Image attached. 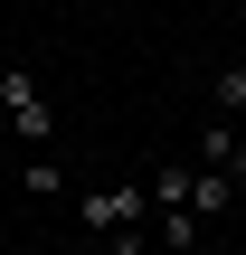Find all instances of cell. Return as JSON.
<instances>
[{"mask_svg":"<svg viewBox=\"0 0 246 255\" xmlns=\"http://www.w3.org/2000/svg\"><path fill=\"white\" fill-rule=\"evenodd\" d=\"M0 114H9V132L38 151V142H57V114H47V95H38V76L28 66H0Z\"/></svg>","mask_w":246,"mask_h":255,"instance_id":"6da1fadb","label":"cell"},{"mask_svg":"<svg viewBox=\"0 0 246 255\" xmlns=\"http://www.w3.org/2000/svg\"><path fill=\"white\" fill-rule=\"evenodd\" d=\"M76 218H85V227H104V237L142 227V180H114V189H85V199H76Z\"/></svg>","mask_w":246,"mask_h":255,"instance_id":"7a4b0ae2","label":"cell"},{"mask_svg":"<svg viewBox=\"0 0 246 255\" xmlns=\"http://www.w3.org/2000/svg\"><path fill=\"white\" fill-rule=\"evenodd\" d=\"M237 180H228V170H199V180H190V208H199V218H209V227H228V218H237Z\"/></svg>","mask_w":246,"mask_h":255,"instance_id":"3957f363","label":"cell"},{"mask_svg":"<svg viewBox=\"0 0 246 255\" xmlns=\"http://www.w3.org/2000/svg\"><path fill=\"white\" fill-rule=\"evenodd\" d=\"M152 237H161L171 255H199L209 246V218H199V208H152Z\"/></svg>","mask_w":246,"mask_h":255,"instance_id":"277c9868","label":"cell"},{"mask_svg":"<svg viewBox=\"0 0 246 255\" xmlns=\"http://www.w3.org/2000/svg\"><path fill=\"white\" fill-rule=\"evenodd\" d=\"M246 114V66H218V123Z\"/></svg>","mask_w":246,"mask_h":255,"instance_id":"5b68a950","label":"cell"},{"mask_svg":"<svg viewBox=\"0 0 246 255\" xmlns=\"http://www.w3.org/2000/svg\"><path fill=\"white\" fill-rule=\"evenodd\" d=\"M19 189H28V199H57V189H66V170H57V161H28V170H19Z\"/></svg>","mask_w":246,"mask_h":255,"instance_id":"8992f818","label":"cell"},{"mask_svg":"<svg viewBox=\"0 0 246 255\" xmlns=\"http://www.w3.org/2000/svg\"><path fill=\"white\" fill-rule=\"evenodd\" d=\"M199 255H237V246H199Z\"/></svg>","mask_w":246,"mask_h":255,"instance_id":"52a82bcc","label":"cell"},{"mask_svg":"<svg viewBox=\"0 0 246 255\" xmlns=\"http://www.w3.org/2000/svg\"><path fill=\"white\" fill-rule=\"evenodd\" d=\"M9 255H38V246H9Z\"/></svg>","mask_w":246,"mask_h":255,"instance_id":"ba28073f","label":"cell"},{"mask_svg":"<svg viewBox=\"0 0 246 255\" xmlns=\"http://www.w3.org/2000/svg\"><path fill=\"white\" fill-rule=\"evenodd\" d=\"M237 227H246V199H237Z\"/></svg>","mask_w":246,"mask_h":255,"instance_id":"9c48e42d","label":"cell"}]
</instances>
